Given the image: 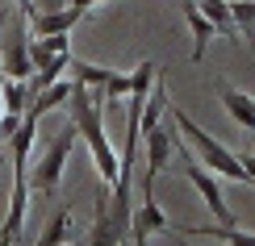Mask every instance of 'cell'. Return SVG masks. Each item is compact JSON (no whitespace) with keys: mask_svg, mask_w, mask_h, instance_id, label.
Here are the masks:
<instances>
[{"mask_svg":"<svg viewBox=\"0 0 255 246\" xmlns=\"http://www.w3.org/2000/svg\"><path fill=\"white\" fill-rule=\"evenodd\" d=\"M130 242L134 246H151V234H130Z\"/></svg>","mask_w":255,"mask_h":246,"instance_id":"19","label":"cell"},{"mask_svg":"<svg viewBox=\"0 0 255 246\" xmlns=\"http://www.w3.org/2000/svg\"><path fill=\"white\" fill-rule=\"evenodd\" d=\"M67 109H71V125H76V134L88 142V151H92L97 175L105 179V188H113V184H118V171H122V155L113 151L109 134H105V104H101V96L92 92L88 83L76 80V83H71Z\"/></svg>","mask_w":255,"mask_h":246,"instance_id":"1","label":"cell"},{"mask_svg":"<svg viewBox=\"0 0 255 246\" xmlns=\"http://www.w3.org/2000/svg\"><path fill=\"white\" fill-rule=\"evenodd\" d=\"M109 71H113V67H92V63H76V59H71V76H76L80 83H88L97 96H101V88H105V80H109Z\"/></svg>","mask_w":255,"mask_h":246,"instance_id":"14","label":"cell"},{"mask_svg":"<svg viewBox=\"0 0 255 246\" xmlns=\"http://www.w3.org/2000/svg\"><path fill=\"white\" fill-rule=\"evenodd\" d=\"M167 113H172V121H176V130L188 138V142L197 146V155H201V163L205 167H214L218 175H226V179H235V184H251V175H247V167L239 163V155H230L226 146L218 142L214 134H205L201 130V125L193 121V117H188L184 109H176V104H167Z\"/></svg>","mask_w":255,"mask_h":246,"instance_id":"2","label":"cell"},{"mask_svg":"<svg viewBox=\"0 0 255 246\" xmlns=\"http://www.w3.org/2000/svg\"><path fill=\"white\" fill-rule=\"evenodd\" d=\"M71 217H76V205H63L55 217H50L46 234H42L34 246H63V242H71Z\"/></svg>","mask_w":255,"mask_h":246,"instance_id":"11","label":"cell"},{"mask_svg":"<svg viewBox=\"0 0 255 246\" xmlns=\"http://www.w3.org/2000/svg\"><path fill=\"white\" fill-rule=\"evenodd\" d=\"M29 21H34V34L38 38H46V34H71V29L84 21V8L67 4V8H55V13H34Z\"/></svg>","mask_w":255,"mask_h":246,"instance_id":"7","label":"cell"},{"mask_svg":"<svg viewBox=\"0 0 255 246\" xmlns=\"http://www.w3.org/2000/svg\"><path fill=\"white\" fill-rule=\"evenodd\" d=\"M180 13H184L188 29H193V63H201V59H205V46L218 38V25H214L205 13H201L197 0H180Z\"/></svg>","mask_w":255,"mask_h":246,"instance_id":"6","label":"cell"},{"mask_svg":"<svg viewBox=\"0 0 255 246\" xmlns=\"http://www.w3.org/2000/svg\"><path fill=\"white\" fill-rule=\"evenodd\" d=\"M197 4H201V13L218 25L222 38H235V34H239V25H235V17H230V4H226V0H197Z\"/></svg>","mask_w":255,"mask_h":246,"instance_id":"13","label":"cell"},{"mask_svg":"<svg viewBox=\"0 0 255 246\" xmlns=\"http://www.w3.org/2000/svg\"><path fill=\"white\" fill-rule=\"evenodd\" d=\"M8 80H34V63H29V38L25 25H13V34L4 38V59H0Z\"/></svg>","mask_w":255,"mask_h":246,"instance_id":"5","label":"cell"},{"mask_svg":"<svg viewBox=\"0 0 255 246\" xmlns=\"http://www.w3.org/2000/svg\"><path fill=\"white\" fill-rule=\"evenodd\" d=\"M67 4H76V8H84V13H88V8H97V4H105V0H67Z\"/></svg>","mask_w":255,"mask_h":246,"instance_id":"18","label":"cell"},{"mask_svg":"<svg viewBox=\"0 0 255 246\" xmlns=\"http://www.w3.org/2000/svg\"><path fill=\"white\" fill-rule=\"evenodd\" d=\"M159 230H172V221L163 217L155 196H142V205L130 213V234H159Z\"/></svg>","mask_w":255,"mask_h":246,"instance_id":"8","label":"cell"},{"mask_svg":"<svg viewBox=\"0 0 255 246\" xmlns=\"http://www.w3.org/2000/svg\"><path fill=\"white\" fill-rule=\"evenodd\" d=\"M239 163L247 167V175H251V188H255V155H239Z\"/></svg>","mask_w":255,"mask_h":246,"instance_id":"17","label":"cell"},{"mask_svg":"<svg viewBox=\"0 0 255 246\" xmlns=\"http://www.w3.org/2000/svg\"><path fill=\"white\" fill-rule=\"evenodd\" d=\"M0 29H4V13H0Z\"/></svg>","mask_w":255,"mask_h":246,"instance_id":"20","label":"cell"},{"mask_svg":"<svg viewBox=\"0 0 255 246\" xmlns=\"http://www.w3.org/2000/svg\"><path fill=\"white\" fill-rule=\"evenodd\" d=\"M122 96H130V76H126V71H109V80H105V88H101V104H113V100H122Z\"/></svg>","mask_w":255,"mask_h":246,"instance_id":"16","label":"cell"},{"mask_svg":"<svg viewBox=\"0 0 255 246\" xmlns=\"http://www.w3.org/2000/svg\"><path fill=\"white\" fill-rule=\"evenodd\" d=\"M222 104H226V113L235 117L243 130L255 134V100H251L247 92H239V88H222Z\"/></svg>","mask_w":255,"mask_h":246,"instance_id":"10","label":"cell"},{"mask_svg":"<svg viewBox=\"0 0 255 246\" xmlns=\"http://www.w3.org/2000/svg\"><path fill=\"white\" fill-rule=\"evenodd\" d=\"M76 142H80L76 125H67V130H59V138L50 142V151L38 159V167H34V192H38V196L50 200V196L59 192L63 167H67V159H71V151H76Z\"/></svg>","mask_w":255,"mask_h":246,"instance_id":"3","label":"cell"},{"mask_svg":"<svg viewBox=\"0 0 255 246\" xmlns=\"http://www.w3.org/2000/svg\"><path fill=\"white\" fill-rule=\"evenodd\" d=\"M180 234H218L222 246H255V234H243L239 226H176Z\"/></svg>","mask_w":255,"mask_h":246,"instance_id":"12","label":"cell"},{"mask_svg":"<svg viewBox=\"0 0 255 246\" xmlns=\"http://www.w3.org/2000/svg\"><path fill=\"white\" fill-rule=\"evenodd\" d=\"M180 175H184L188 184L201 192V200H205V209L218 217V226H239V221H235V213H230V209H226V200H222L218 179L209 175V171H205V163H197V159L188 155V151H180Z\"/></svg>","mask_w":255,"mask_h":246,"instance_id":"4","label":"cell"},{"mask_svg":"<svg viewBox=\"0 0 255 246\" xmlns=\"http://www.w3.org/2000/svg\"><path fill=\"white\" fill-rule=\"evenodd\" d=\"M71 83H76V80H55L50 88H42V92L34 96V104H29L25 113H34V117H46V113H55L59 104H67V100H71Z\"/></svg>","mask_w":255,"mask_h":246,"instance_id":"9","label":"cell"},{"mask_svg":"<svg viewBox=\"0 0 255 246\" xmlns=\"http://www.w3.org/2000/svg\"><path fill=\"white\" fill-rule=\"evenodd\" d=\"M226 4H230V17H235L239 34L255 38V0H226Z\"/></svg>","mask_w":255,"mask_h":246,"instance_id":"15","label":"cell"}]
</instances>
